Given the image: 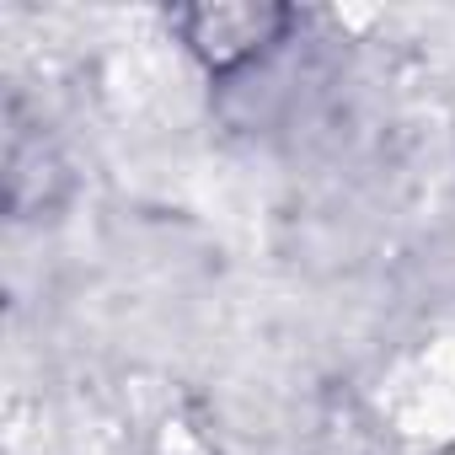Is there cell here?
I'll list each match as a JSON object with an SVG mask.
<instances>
[{"label":"cell","mask_w":455,"mask_h":455,"mask_svg":"<svg viewBox=\"0 0 455 455\" xmlns=\"http://www.w3.org/2000/svg\"><path fill=\"white\" fill-rule=\"evenodd\" d=\"M290 22L279 6H193L172 17V33L209 76H242L290 38Z\"/></svg>","instance_id":"1"}]
</instances>
